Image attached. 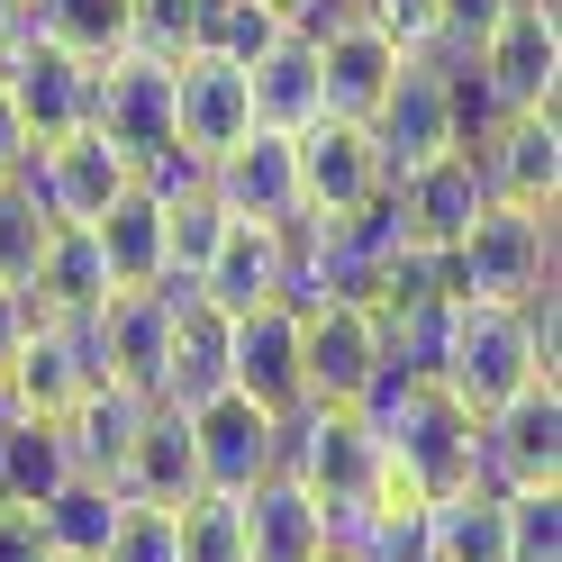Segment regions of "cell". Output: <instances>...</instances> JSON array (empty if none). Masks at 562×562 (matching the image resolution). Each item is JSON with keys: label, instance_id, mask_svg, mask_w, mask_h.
I'll use <instances>...</instances> for the list:
<instances>
[{"label": "cell", "instance_id": "6da1fadb", "mask_svg": "<svg viewBox=\"0 0 562 562\" xmlns=\"http://www.w3.org/2000/svg\"><path fill=\"white\" fill-rule=\"evenodd\" d=\"M436 381H445V391L463 400L472 417H490V408H508L526 381H553V355L536 345L526 308H499V300H453Z\"/></svg>", "mask_w": 562, "mask_h": 562}, {"label": "cell", "instance_id": "7a4b0ae2", "mask_svg": "<svg viewBox=\"0 0 562 562\" xmlns=\"http://www.w3.org/2000/svg\"><path fill=\"white\" fill-rule=\"evenodd\" d=\"M445 291L453 300H499V308H526L536 291H553V209L490 200L445 245Z\"/></svg>", "mask_w": 562, "mask_h": 562}, {"label": "cell", "instance_id": "3957f363", "mask_svg": "<svg viewBox=\"0 0 562 562\" xmlns=\"http://www.w3.org/2000/svg\"><path fill=\"white\" fill-rule=\"evenodd\" d=\"M281 472H291L308 499L327 508V536H336V526L372 499V481H381V436H372V417H363V408H318V400H308L300 417H281Z\"/></svg>", "mask_w": 562, "mask_h": 562}, {"label": "cell", "instance_id": "277c9868", "mask_svg": "<svg viewBox=\"0 0 562 562\" xmlns=\"http://www.w3.org/2000/svg\"><path fill=\"white\" fill-rule=\"evenodd\" d=\"M553 64H562L553 0H508L499 27H490L453 74H463V91H481L490 119H517V110H553Z\"/></svg>", "mask_w": 562, "mask_h": 562}, {"label": "cell", "instance_id": "5b68a950", "mask_svg": "<svg viewBox=\"0 0 562 562\" xmlns=\"http://www.w3.org/2000/svg\"><path fill=\"white\" fill-rule=\"evenodd\" d=\"M363 127H372L381 182H400V172L453 155V146H463V100H453V64H445V55H400L391 91H381V110H372Z\"/></svg>", "mask_w": 562, "mask_h": 562}, {"label": "cell", "instance_id": "8992f818", "mask_svg": "<svg viewBox=\"0 0 562 562\" xmlns=\"http://www.w3.org/2000/svg\"><path fill=\"white\" fill-rule=\"evenodd\" d=\"M100 146H110L127 172L136 164H155L172 146V64L155 55H110V64H91V119H82Z\"/></svg>", "mask_w": 562, "mask_h": 562}, {"label": "cell", "instance_id": "52a82bcc", "mask_svg": "<svg viewBox=\"0 0 562 562\" xmlns=\"http://www.w3.org/2000/svg\"><path fill=\"white\" fill-rule=\"evenodd\" d=\"M300 363H308V400L318 408H363L372 381L391 372L381 318L363 300H308L300 308Z\"/></svg>", "mask_w": 562, "mask_h": 562}, {"label": "cell", "instance_id": "ba28073f", "mask_svg": "<svg viewBox=\"0 0 562 562\" xmlns=\"http://www.w3.org/2000/svg\"><path fill=\"white\" fill-rule=\"evenodd\" d=\"M10 182L37 200V218H46V227H91L100 209H110V200L136 182V172H127L110 146H100L91 127H74V136H46V146H27V164L10 172Z\"/></svg>", "mask_w": 562, "mask_h": 562}, {"label": "cell", "instance_id": "9c48e42d", "mask_svg": "<svg viewBox=\"0 0 562 562\" xmlns=\"http://www.w3.org/2000/svg\"><path fill=\"white\" fill-rule=\"evenodd\" d=\"M227 391H245L263 417L308 408V363H300V308L255 300L245 318H227Z\"/></svg>", "mask_w": 562, "mask_h": 562}, {"label": "cell", "instance_id": "30bf717a", "mask_svg": "<svg viewBox=\"0 0 562 562\" xmlns=\"http://www.w3.org/2000/svg\"><path fill=\"white\" fill-rule=\"evenodd\" d=\"M481 490H562V391L526 381L481 417Z\"/></svg>", "mask_w": 562, "mask_h": 562}, {"label": "cell", "instance_id": "8fae6325", "mask_svg": "<svg viewBox=\"0 0 562 562\" xmlns=\"http://www.w3.org/2000/svg\"><path fill=\"white\" fill-rule=\"evenodd\" d=\"M200 182L236 227H281V236L300 227V155H291V136H272V127L236 136L227 155H209Z\"/></svg>", "mask_w": 562, "mask_h": 562}, {"label": "cell", "instance_id": "7c38bea8", "mask_svg": "<svg viewBox=\"0 0 562 562\" xmlns=\"http://www.w3.org/2000/svg\"><path fill=\"white\" fill-rule=\"evenodd\" d=\"M191 417V453H200V490H218V499H245L263 472H281V417H263L245 391H218L182 408Z\"/></svg>", "mask_w": 562, "mask_h": 562}, {"label": "cell", "instance_id": "4fadbf2b", "mask_svg": "<svg viewBox=\"0 0 562 562\" xmlns=\"http://www.w3.org/2000/svg\"><path fill=\"white\" fill-rule=\"evenodd\" d=\"M300 155V218H355V209H372L381 191V155H372V127L363 119H318L291 136Z\"/></svg>", "mask_w": 562, "mask_h": 562}, {"label": "cell", "instance_id": "5bb4252c", "mask_svg": "<svg viewBox=\"0 0 562 562\" xmlns=\"http://www.w3.org/2000/svg\"><path fill=\"white\" fill-rule=\"evenodd\" d=\"M82 345H91V372L119 381V391L155 400L164 381V336H172V291H110L91 308V318H74Z\"/></svg>", "mask_w": 562, "mask_h": 562}, {"label": "cell", "instance_id": "9a60e30c", "mask_svg": "<svg viewBox=\"0 0 562 562\" xmlns=\"http://www.w3.org/2000/svg\"><path fill=\"white\" fill-rule=\"evenodd\" d=\"M236 136H255V100H245V64L191 46L182 64H172V146L182 155H227Z\"/></svg>", "mask_w": 562, "mask_h": 562}, {"label": "cell", "instance_id": "2e32d148", "mask_svg": "<svg viewBox=\"0 0 562 562\" xmlns=\"http://www.w3.org/2000/svg\"><path fill=\"white\" fill-rule=\"evenodd\" d=\"M391 209H400V236H408V245L445 255V245H453V236H463L481 209H490V182H481L472 146H453V155H436V164L400 172V182H391Z\"/></svg>", "mask_w": 562, "mask_h": 562}, {"label": "cell", "instance_id": "e0dca14e", "mask_svg": "<svg viewBox=\"0 0 562 562\" xmlns=\"http://www.w3.org/2000/svg\"><path fill=\"white\" fill-rule=\"evenodd\" d=\"M472 164H481L490 200H517V209H553V191H562V127H553V110H517V119H490V127H481V146H472Z\"/></svg>", "mask_w": 562, "mask_h": 562}, {"label": "cell", "instance_id": "ac0fdd59", "mask_svg": "<svg viewBox=\"0 0 562 562\" xmlns=\"http://www.w3.org/2000/svg\"><path fill=\"white\" fill-rule=\"evenodd\" d=\"M308 46H318V91H327V119H372V110H381V91H391V74H400V46L381 37L363 10H336Z\"/></svg>", "mask_w": 562, "mask_h": 562}, {"label": "cell", "instance_id": "d6986e66", "mask_svg": "<svg viewBox=\"0 0 562 562\" xmlns=\"http://www.w3.org/2000/svg\"><path fill=\"white\" fill-rule=\"evenodd\" d=\"M0 82H10V100H19V119H27V136H74L82 119H91V64L82 55H64V46H46L37 27L19 37V55L0 64Z\"/></svg>", "mask_w": 562, "mask_h": 562}, {"label": "cell", "instance_id": "ffe728a7", "mask_svg": "<svg viewBox=\"0 0 562 562\" xmlns=\"http://www.w3.org/2000/svg\"><path fill=\"white\" fill-rule=\"evenodd\" d=\"M191 300L227 308V318H245L255 300H291V236H281V227H236V218H227L218 255H209L200 281H191Z\"/></svg>", "mask_w": 562, "mask_h": 562}, {"label": "cell", "instance_id": "44dd1931", "mask_svg": "<svg viewBox=\"0 0 562 562\" xmlns=\"http://www.w3.org/2000/svg\"><path fill=\"white\" fill-rule=\"evenodd\" d=\"M200 490V453H191V417L182 408H146L136 417V436L119 453V499H146V508H182Z\"/></svg>", "mask_w": 562, "mask_h": 562}, {"label": "cell", "instance_id": "7402d4cb", "mask_svg": "<svg viewBox=\"0 0 562 562\" xmlns=\"http://www.w3.org/2000/svg\"><path fill=\"white\" fill-rule=\"evenodd\" d=\"M91 345H82V327L74 318H37L27 327V345H19V363H10V400H19V417H64L82 391H91Z\"/></svg>", "mask_w": 562, "mask_h": 562}, {"label": "cell", "instance_id": "603a6c76", "mask_svg": "<svg viewBox=\"0 0 562 562\" xmlns=\"http://www.w3.org/2000/svg\"><path fill=\"white\" fill-rule=\"evenodd\" d=\"M236 517H245V562H318L327 553V508L291 472H263L236 499Z\"/></svg>", "mask_w": 562, "mask_h": 562}, {"label": "cell", "instance_id": "cb8c5ba5", "mask_svg": "<svg viewBox=\"0 0 562 562\" xmlns=\"http://www.w3.org/2000/svg\"><path fill=\"white\" fill-rule=\"evenodd\" d=\"M227 391V308L209 300H172V336H164V381L155 400L164 408H200Z\"/></svg>", "mask_w": 562, "mask_h": 562}, {"label": "cell", "instance_id": "d4e9b609", "mask_svg": "<svg viewBox=\"0 0 562 562\" xmlns=\"http://www.w3.org/2000/svg\"><path fill=\"white\" fill-rule=\"evenodd\" d=\"M91 245H100V263H110V291H164L172 281V263H164V200L136 191V182L91 218Z\"/></svg>", "mask_w": 562, "mask_h": 562}, {"label": "cell", "instance_id": "484cf974", "mask_svg": "<svg viewBox=\"0 0 562 562\" xmlns=\"http://www.w3.org/2000/svg\"><path fill=\"white\" fill-rule=\"evenodd\" d=\"M19 291H27L37 318H91V308L110 300V263H100L91 227H46V245H37V263H27Z\"/></svg>", "mask_w": 562, "mask_h": 562}, {"label": "cell", "instance_id": "4316f807", "mask_svg": "<svg viewBox=\"0 0 562 562\" xmlns=\"http://www.w3.org/2000/svg\"><path fill=\"white\" fill-rule=\"evenodd\" d=\"M245 100H255V127H272V136L318 127V119H327V91H318V46H308V37L263 46L255 64H245Z\"/></svg>", "mask_w": 562, "mask_h": 562}, {"label": "cell", "instance_id": "83f0119b", "mask_svg": "<svg viewBox=\"0 0 562 562\" xmlns=\"http://www.w3.org/2000/svg\"><path fill=\"white\" fill-rule=\"evenodd\" d=\"M146 408H155V400L119 391V381H91V391L64 408V445H74V472L119 490V453H127V436H136V417H146Z\"/></svg>", "mask_w": 562, "mask_h": 562}, {"label": "cell", "instance_id": "f1b7e54d", "mask_svg": "<svg viewBox=\"0 0 562 562\" xmlns=\"http://www.w3.org/2000/svg\"><path fill=\"white\" fill-rule=\"evenodd\" d=\"M74 481V445H64V417H10V436H0V499L37 508L55 490Z\"/></svg>", "mask_w": 562, "mask_h": 562}, {"label": "cell", "instance_id": "f546056e", "mask_svg": "<svg viewBox=\"0 0 562 562\" xmlns=\"http://www.w3.org/2000/svg\"><path fill=\"white\" fill-rule=\"evenodd\" d=\"M427 562H508V526H499V490H445L427 499Z\"/></svg>", "mask_w": 562, "mask_h": 562}, {"label": "cell", "instance_id": "4dcf8cb0", "mask_svg": "<svg viewBox=\"0 0 562 562\" xmlns=\"http://www.w3.org/2000/svg\"><path fill=\"white\" fill-rule=\"evenodd\" d=\"M127 19H136V0H37V10H27V27H37L46 46L82 55V64L127 55Z\"/></svg>", "mask_w": 562, "mask_h": 562}, {"label": "cell", "instance_id": "1f68e13d", "mask_svg": "<svg viewBox=\"0 0 562 562\" xmlns=\"http://www.w3.org/2000/svg\"><path fill=\"white\" fill-rule=\"evenodd\" d=\"M119 508H127V499H119L110 481H82V472H74L55 499H37V526H46L55 553H100V544H110V526H119Z\"/></svg>", "mask_w": 562, "mask_h": 562}, {"label": "cell", "instance_id": "d6a6232c", "mask_svg": "<svg viewBox=\"0 0 562 562\" xmlns=\"http://www.w3.org/2000/svg\"><path fill=\"white\" fill-rule=\"evenodd\" d=\"M218 236H227V209L209 200V182L164 200V263H172V281H200V263L218 255Z\"/></svg>", "mask_w": 562, "mask_h": 562}, {"label": "cell", "instance_id": "836d02e7", "mask_svg": "<svg viewBox=\"0 0 562 562\" xmlns=\"http://www.w3.org/2000/svg\"><path fill=\"white\" fill-rule=\"evenodd\" d=\"M291 37V19L263 10V0H209V19H200V46L209 55H227V64H255L263 46Z\"/></svg>", "mask_w": 562, "mask_h": 562}, {"label": "cell", "instance_id": "e575fe53", "mask_svg": "<svg viewBox=\"0 0 562 562\" xmlns=\"http://www.w3.org/2000/svg\"><path fill=\"white\" fill-rule=\"evenodd\" d=\"M172 536H182V562H245V517L218 490H191V499L172 508Z\"/></svg>", "mask_w": 562, "mask_h": 562}, {"label": "cell", "instance_id": "d590c367", "mask_svg": "<svg viewBox=\"0 0 562 562\" xmlns=\"http://www.w3.org/2000/svg\"><path fill=\"white\" fill-rule=\"evenodd\" d=\"M508 562H562V490H499Z\"/></svg>", "mask_w": 562, "mask_h": 562}, {"label": "cell", "instance_id": "8d00e7d4", "mask_svg": "<svg viewBox=\"0 0 562 562\" xmlns=\"http://www.w3.org/2000/svg\"><path fill=\"white\" fill-rule=\"evenodd\" d=\"M200 19H209V0H136L127 46H136V55H155V64H182V55L200 46Z\"/></svg>", "mask_w": 562, "mask_h": 562}, {"label": "cell", "instance_id": "74e56055", "mask_svg": "<svg viewBox=\"0 0 562 562\" xmlns=\"http://www.w3.org/2000/svg\"><path fill=\"white\" fill-rule=\"evenodd\" d=\"M100 562H182V536H172V508H146V499H127L119 526H110V544H100Z\"/></svg>", "mask_w": 562, "mask_h": 562}, {"label": "cell", "instance_id": "f35d334b", "mask_svg": "<svg viewBox=\"0 0 562 562\" xmlns=\"http://www.w3.org/2000/svg\"><path fill=\"white\" fill-rule=\"evenodd\" d=\"M37 245H46V218H37V200H27L19 182H0V291H19V281H27Z\"/></svg>", "mask_w": 562, "mask_h": 562}, {"label": "cell", "instance_id": "ab89813d", "mask_svg": "<svg viewBox=\"0 0 562 562\" xmlns=\"http://www.w3.org/2000/svg\"><path fill=\"white\" fill-rule=\"evenodd\" d=\"M355 10H363L400 55H436V46H445V0H355Z\"/></svg>", "mask_w": 562, "mask_h": 562}, {"label": "cell", "instance_id": "60d3db41", "mask_svg": "<svg viewBox=\"0 0 562 562\" xmlns=\"http://www.w3.org/2000/svg\"><path fill=\"white\" fill-rule=\"evenodd\" d=\"M0 562H55V544H46V526H37V508L0 499Z\"/></svg>", "mask_w": 562, "mask_h": 562}, {"label": "cell", "instance_id": "b9f144b4", "mask_svg": "<svg viewBox=\"0 0 562 562\" xmlns=\"http://www.w3.org/2000/svg\"><path fill=\"white\" fill-rule=\"evenodd\" d=\"M499 10H508V0H445V46H453V55H472L490 27H499Z\"/></svg>", "mask_w": 562, "mask_h": 562}, {"label": "cell", "instance_id": "7bdbcfd3", "mask_svg": "<svg viewBox=\"0 0 562 562\" xmlns=\"http://www.w3.org/2000/svg\"><path fill=\"white\" fill-rule=\"evenodd\" d=\"M27 327H37V308H27V291H0V381H10V363H19Z\"/></svg>", "mask_w": 562, "mask_h": 562}, {"label": "cell", "instance_id": "ee69618b", "mask_svg": "<svg viewBox=\"0 0 562 562\" xmlns=\"http://www.w3.org/2000/svg\"><path fill=\"white\" fill-rule=\"evenodd\" d=\"M27 146H37V136H27V119H19V100H10V82H0V182H10V172L27 164Z\"/></svg>", "mask_w": 562, "mask_h": 562}, {"label": "cell", "instance_id": "f6af8a7d", "mask_svg": "<svg viewBox=\"0 0 562 562\" xmlns=\"http://www.w3.org/2000/svg\"><path fill=\"white\" fill-rule=\"evenodd\" d=\"M19 37H27V10H19V0H0V64L19 55Z\"/></svg>", "mask_w": 562, "mask_h": 562}, {"label": "cell", "instance_id": "bcb514c9", "mask_svg": "<svg viewBox=\"0 0 562 562\" xmlns=\"http://www.w3.org/2000/svg\"><path fill=\"white\" fill-rule=\"evenodd\" d=\"M263 10H281V19H291V10H300V0H263Z\"/></svg>", "mask_w": 562, "mask_h": 562}, {"label": "cell", "instance_id": "7dc6e473", "mask_svg": "<svg viewBox=\"0 0 562 562\" xmlns=\"http://www.w3.org/2000/svg\"><path fill=\"white\" fill-rule=\"evenodd\" d=\"M55 562H100V553H55Z\"/></svg>", "mask_w": 562, "mask_h": 562}, {"label": "cell", "instance_id": "c3c4849f", "mask_svg": "<svg viewBox=\"0 0 562 562\" xmlns=\"http://www.w3.org/2000/svg\"><path fill=\"white\" fill-rule=\"evenodd\" d=\"M318 562H345V553H336V544H327V553H318Z\"/></svg>", "mask_w": 562, "mask_h": 562}, {"label": "cell", "instance_id": "681fc988", "mask_svg": "<svg viewBox=\"0 0 562 562\" xmlns=\"http://www.w3.org/2000/svg\"><path fill=\"white\" fill-rule=\"evenodd\" d=\"M345 10H355V0H345Z\"/></svg>", "mask_w": 562, "mask_h": 562}]
</instances>
